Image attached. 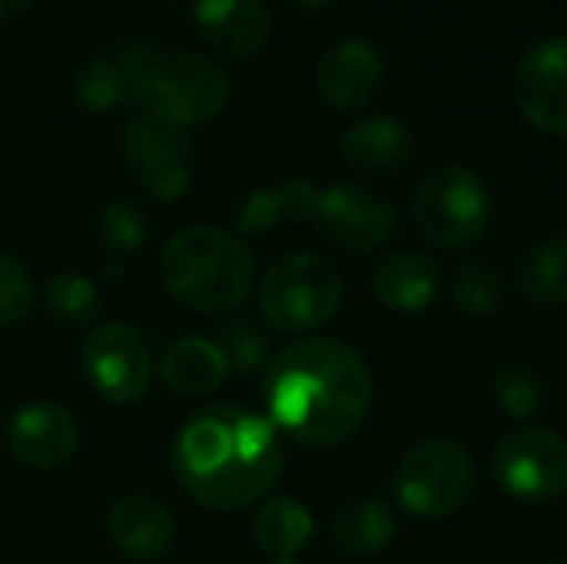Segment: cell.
Masks as SVG:
<instances>
[{
	"instance_id": "2",
	"label": "cell",
	"mask_w": 567,
	"mask_h": 564,
	"mask_svg": "<svg viewBox=\"0 0 567 564\" xmlns=\"http://www.w3.org/2000/svg\"><path fill=\"white\" fill-rule=\"evenodd\" d=\"M286 455L276 425L223 402L183 422L173 442V472L189 499L216 512L256 505L282 475Z\"/></svg>"
},
{
	"instance_id": "10",
	"label": "cell",
	"mask_w": 567,
	"mask_h": 564,
	"mask_svg": "<svg viewBox=\"0 0 567 564\" xmlns=\"http://www.w3.org/2000/svg\"><path fill=\"white\" fill-rule=\"evenodd\" d=\"M83 372L106 402L130 406L143 399L153 382V356L136 329L103 322L83 342Z\"/></svg>"
},
{
	"instance_id": "31",
	"label": "cell",
	"mask_w": 567,
	"mask_h": 564,
	"mask_svg": "<svg viewBox=\"0 0 567 564\" xmlns=\"http://www.w3.org/2000/svg\"><path fill=\"white\" fill-rule=\"evenodd\" d=\"M276 189H279V203H282V219H292V223L316 219L319 189L312 183H306V180H286Z\"/></svg>"
},
{
	"instance_id": "1",
	"label": "cell",
	"mask_w": 567,
	"mask_h": 564,
	"mask_svg": "<svg viewBox=\"0 0 567 564\" xmlns=\"http://www.w3.org/2000/svg\"><path fill=\"white\" fill-rule=\"evenodd\" d=\"M262 396L276 432L312 449L336 445L365 422L372 372L339 339H302L266 366Z\"/></svg>"
},
{
	"instance_id": "35",
	"label": "cell",
	"mask_w": 567,
	"mask_h": 564,
	"mask_svg": "<svg viewBox=\"0 0 567 564\" xmlns=\"http://www.w3.org/2000/svg\"><path fill=\"white\" fill-rule=\"evenodd\" d=\"M551 564H567V562H551Z\"/></svg>"
},
{
	"instance_id": "26",
	"label": "cell",
	"mask_w": 567,
	"mask_h": 564,
	"mask_svg": "<svg viewBox=\"0 0 567 564\" xmlns=\"http://www.w3.org/2000/svg\"><path fill=\"white\" fill-rule=\"evenodd\" d=\"M492 396L498 409L512 419H528L545 402V379L528 362H505L492 376Z\"/></svg>"
},
{
	"instance_id": "13",
	"label": "cell",
	"mask_w": 567,
	"mask_h": 564,
	"mask_svg": "<svg viewBox=\"0 0 567 564\" xmlns=\"http://www.w3.org/2000/svg\"><path fill=\"white\" fill-rule=\"evenodd\" d=\"M80 445V429L73 416L56 402L23 406L7 425V452L37 472L60 469L73 459Z\"/></svg>"
},
{
	"instance_id": "21",
	"label": "cell",
	"mask_w": 567,
	"mask_h": 564,
	"mask_svg": "<svg viewBox=\"0 0 567 564\" xmlns=\"http://www.w3.org/2000/svg\"><path fill=\"white\" fill-rule=\"evenodd\" d=\"M518 289L538 309L567 306V236L542 239L522 256Z\"/></svg>"
},
{
	"instance_id": "27",
	"label": "cell",
	"mask_w": 567,
	"mask_h": 564,
	"mask_svg": "<svg viewBox=\"0 0 567 564\" xmlns=\"http://www.w3.org/2000/svg\"><path fill=\"white\" fill-rule=\"evenodd\" d=\"M216 346L223 349L229 369H239V372L252 376V372H259V369L266 366L269 339H266V332L259 329V322L249 319V316L226 319V322L216 329Z\"/></svg>"
},
{
	"instance_id": "8",
	"label": "cell",
	"mask_w": 567,
	"mask_h": 564,
	"mask_svg": "<svg viewBox=\"0 0 567 564\" xmlns=\"http://www.w3.org/2000/svg\"><path fill=\"white\" fill-rule=\"evenodd\" d=\"M495 482L518 502L548 505L567 495V442L545 425L508 432L492 455Z\"/></svg>"
},
{
	"instance_id": "11",
	"label": "cell",
	"mask_w": 567,
	"mask_h": 564,
	"mask_svg": "<svg viewBox=\"0 0 567 564\" xmlns=\"http://www.w3.org/2000/svg\"><path fill=\"white\" fill-rule=\"evenodd\" d=\"M312 223L332 246L346 253H372L395 236L399 216L385 196L359 183H336L319 193Z\"/></svg>"
},
{
	"instance_id": "15",
	"label": "cell",
	"mask_w": 567,
	"mask_h": 564,
	"mask_svg": "<svg viewBox=\"0 0 567 564\" xmlns=\"http://www.w3.org/2000/svg\"><path fill=\"white\" fill-rule=\"evenodd\" d=\"M106 535H110V542H113V548L120 555L136 558V562H153L173 545L176 522H173L169 509L159 499H153V495H126L110 509Z\"/></svg>"
},
{
	"instance_id": "23",
	"label": "cell",
	"mask_w": 567,
	"mask_h": 564,
	"mask_svg": "<svg viewBox=\"0 0 567 564\" xmlns=\"http://www.w3.org/2000/svg\"><path fill=\"white\" fill-rule=\"evenodd\" d=\"M73 96L93 113L130 103V83H126V73L120 66L116 50L93 53L83 63H76V70H73Z\"/></svg>"
},
{
	"instance_id": "4",
	"label": "cell",
	"mask_w": 567,
	"mask_h": 564,
	"mask_svg": "<svg viewBox=\"0 0 567 564\" xmlns=\"http://www.w3.org/2000/svg\"><path fill=\"white\" fill-rule=\"evenodd\" d=\"M415 226L439 249L475 246L492 223V196L485 180L458 163L435 166L415 189Z\"/></svg>"
},
{
	"instance_id": "9",
	"label": "cell",
	"mask_w": 567,
	"mask_h": 564,
	"mask_svg": "<svg viewBox=\"0 0 567 564\" xmlns=\"http://www.w3.org/2000/svg\"><path fill=\"white\" fill-rule=\"evenodd\" d=\"M123 156L136 183L159 203H173L189 189L193 146L183 126L136 113L123 130Z\"/></svg>"
},
{
	"instance_id": "24",
	"label": "cell",
	"mask_w": 567,
	"mask_h": 564,
	"mask_svg": "<svg viewBox=\"0 0 567 564\" xmlns=\"http://www.w3.org/2000/svg\"><path fill=\"white\" fill-rule=\"evenodd\" d=\"M43 309L56 326L86 329L100 319V296L86 276L56 273L43 289Z\"/></svg>"
},
{
	"instance_id": "32",
	"label": "cell",
	"mask_w": 567,
	"mask_h": 564,
	"mask_svg": "<svg viewBox=\"0 0 567 564\" xmlns=\"http://www.w3.org/2000/svg\"><path fill=\"white\" fill-rule=\"evenodd\" d=\"M30 7H33V0H0V23L20 20Z\"/></svg>"
},
{
	"instance_id": "20",
	"label": "cell",
	"mask_w": 567,
	"mask_h": 564,
	"mask_svg": "<svg viewBox=\"0 0 567 564\" xmlns=\"http://www.w3.org/2000/svg\"><path fill=\"white\" fill-rule=\"evenodd\" d=\"M395 515L379 499H352L329 522V545L346 558H372L395 539Z\"/></svg>"
},
{
	"instance_id": "3",
	"label": "cell",
	"mask_w": 567,
	"mask_h": 564,
	"mask_svg": "<svg viewBox=\"0 0 567 564\" xmlns=\"http://www.w3.org/2000/svg\"><path fill=\"white\" fill-rule=\"evenodd\" d=\"M159 276L176 302L196 312H226L249 296L256 259L226 229L186 226L163 246Z\"/></svg>"
},
{
	"instance_id": "29",
	"label": "cell",
	"mask_w": 567,
	"mask_h": 564,
	"mask_svg": "<svg viewBox=\"0 0 567 564\" xmlns=\"http://www.w3.org/2000/svg\"><path fill=\"white\" fill-rule=\"evenodd\" d=\"M33 306V283L20 259L0 253V329H17Z\"/></svg>"
},
{
	"instance_id": "16",
	"label": "cell",
	"mask_w": 567,
	"mask_h": 564,
	"mask_svg": "<svg viewBox=\"0 0 567 564\" xmlns=\"http://www.w3.org/2000/svg\"><path fill=\"white\" fill-rule=\"evenodd\" d=\"M203 40L223 57H252L269 40L266 0H196Z\"/></svg>"
},
{
	"instance_id": "5",
	"label": "cell",
	"mask_w": 567,
	"mask_h": 564,
	"mask_svg": "<svg viewBox=\"0 0 567 564\" xmlns=\"http://www.w3.org/2000/svg\"><path fill=\"white\" fill-rule=\"evenodd\" d=\"M342 273L319 253H289L266 273L259 306L266 322L282 332H312L342 306Z\"/></svg>"
},
{
	"instance_id": "6",
	"label": "cell",
	"mask_w": 567,
	"mask_h": 564,
	"mask_svg": "<svg viewBox=\"0 0 567 564\" xmlns=\"http://www.w3.org/2000/svg\"><path fill=\"white\" fill-rule=\"evenodd\" d=\"M229 103V76L199 53H159L140 93V113L173 126H193Z\"/></svg>"
},
{
	"instance_id": "18",
	"label": "cell",
	"mask_w": 567,
	"mask_h": 564,
	"mask_svg": "<svg viewBox=\"0 0 567 564\" xmlns=\"http://www.w3.org/2000/svg\"><path fill=\"white\" fill-rule=\"evenodd\" d=\"M372 293L392 312H419L439 293V266L422 249H395L375 266Z\"/></svg>"
},
{
	"instance_id": "34",
	"label": "cell",
	"mask_w": 567,
	"mask_h": 564,
	"mask_svg": "<svg viewBox=\"0 0 567 564\" xmlns=\"http://www.w3.org/2000/svg\"><path fill=\"white\" fill-rule=\"evenodd\" d=\"M272 564H302V562H296V558H286V562H272Z\"/></svg>"
},
{
	"instance_id": "14",
	"label": "cell",
	"mask_w": 567,
	"mask_h": 564,
	"mask_svg": "<svg viewBox=\"0 0 567 564\" xmlns=\"http://www.w3.org/2000/svg\"><path fill=\"white\" fill-rule=\"evenodd\" d=\"M382 73V53L362 37H346L322 53L316 66V86L326 103L339 110H359L375 96Z\"/></svg>"
},
{
	"instance_id": "22",
	"label": "cell",
	"mask_w": 567,
	"mask_h": 564,
	"mask_svg": "<svg viewBox=\"0 0 567 564\" xmlns=\"http://www.w3.org/2000/svg\"><path fill=\"white\" fill-rule=\"evenodd\" d=\"M252 539L259 552L276 562L296 558L312 539V515L296 499H272L252 519Z\"/></svg>"
},
{
	"instance_id": "25",
	"label": "cell",
	"mask_w": 567,
	"mask_h": 564,
	"mask_svg": "<svg viewBox=\"0 0 567 564\" xmlns=\"http://www.w3.org/2000/svg\"><path fill=\"white\" fill-rule=\"evenodd\" d=\"M452 296H455L458 309H465L472 316H488V312L502 309L508 286H505V276L495 263L472 259V263L458 266L455 283H452Z\"/></svg>"
},
{
	"instance_id": "33",
	"label": "cell",
	"mask_w": 567,
	"mask_h": 564,
	"mask_svg": "<svg viewBox=\"0 0 567 564\" xmlns=\"http://www.w3.org/2000/svg\"><path fill=\"white\" fill-rule=\"evenodd\" d=\"M296 3H302V7H326V3H332V0H296Z\"/></svg>"
},
{
	"instance_id": "17",
	"label": "cell",
	"mask_w": 567,
	"mask_h": 564,
	"mask_svg": "<svg viewBox=\"0 0 567 564\" xmlns=\"http://www.w3.org/2000/svg\"><path fill=\"white\" fill-rule=\"evenodd\" d=\"M342 156L355 173L389 176L415 160V133L395 116H362L346 130Z\"/></svg>"
},
{
	"instance_id": "30",
	"label": "cell",
	"mask_w": 567,
	"mask_h": 564,
	"mask_svg": "<svg viewBox=\"0 0 567 564\" xmlns=\"http://www.w3.org/2000/svg\"><path fill=\"white\" fill-rule=\"evenodd\" d=\"M282 219V203H279V189L276 186H259L252 189L236 213V226L239 233H262L269 226H276Z\"/></svg>"
},
{
	"instance_id": "19",
	"label": "cell",
	"mask_w": 567,
	"mask_h": 564,
	"mask_svg": "<svg viewBox=\"0 0 567 564\" xmlns=\"http://www.w3.org/2000/svg\"><path fill=\"white\" fill-rule=\"evenodd\" d=\"M229 376V362L223 349L209 339L186 336L166 346L159 359V379L186 399H206L213 396Z\"/></svg>"
},
{
	"instance_id": "12",
	"label": "cell",
	"mask_w": 567,
	"mask_h": 564,
	"mask_svg": "<svg viewBox=\"0 0 567 564\" xmlns=\"http://www.w3.org/2000/svg\"><path fill=\"white\" fill-rule=\"evenodd\" d=\"M515 100L535 130L567 136V33L535 43L522 57Z\"/></svg>"
},
{
	"instance_id": "7",
	"label": "cell",
	"mask_w": 567,
	"mask_h": 564,
	"mask_svg": "<svg viewBox=\"0 0 567 564\" xmlns=\"http://www.w3.org/2000/svg\"><path fill=\"white\" fill-rule=\"evenodd\" d=\"M475 489V465L458 442L425 439L405 452L395 472L402 509L419 519H449L465 509Z\"/></svg>"
},
{
	"instance_id": "28",
	"label": "cell",
	"mask_w": 567,
	"mask_h": 564,
	"mask_svg": "<svg viewBox=\"0 0 567 564\" xmlns=\"http://www.w3.org/2000/svg\"><path fill=\"white\" fill-rule=\"evenodd\" d=\"M146 233H150V223H146V213L133 203V199H113L103 213H100V236L103 243L126 256V253H136L143 243H146Z\"/></svg>"
}]
</instances>
